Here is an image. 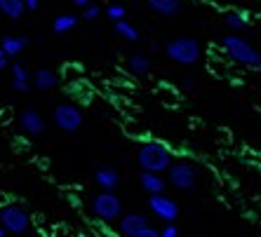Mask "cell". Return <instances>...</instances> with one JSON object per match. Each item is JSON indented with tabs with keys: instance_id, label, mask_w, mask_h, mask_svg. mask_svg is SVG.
<instances>
[{
	"instance_id": "cell-3",
	"label": "cell",
	"mask_w": 261,
	"mask_h": 237,
	"mask_svg": "<svg viewBox=\"0 0 261 237\" xmlns=\"http://www.w3.org/2000/svg\"><path fill=\"white\" fill-rule=\"evenodd\" d=\"M165 54L170 56L174 64H181V66H193L198 64L202 56V45L198 38H172L165 43Z\"/></svg>"
},
{
	"instance_id": "cell-6",
	"label": "cell",
	"mask_w": 261,
	"mask_h": 237,
	"mask_svg": "<svg viewBox=\"0 0 261 237\" xmlns=\"http://www.w3.org/2000/svg\"><path fill=\"white\" fill-rule=\"evenodd\" d=\"M92 212L99 221H118L122 216V200L118 197L116 193H99L94 200H92Z\"/></svg>"
},
{
	"instance_id": "cell-20",
	"label": "cell",
	"mask_w": 261,
	"mask_h": 237,
	"mask_svg": "<svg viewBox=\"0 0 261 237\" xmlns=\"http://www.w3.org/2000/svg\"><path fill=\"white\" fill-rule=\"evenodd\" d=\"M224 21H226V26H228L231 31H243V28H247V14L240 12V10H233V12H228Z\"/></svg>"
},
{
	"instance_id": "cell-29",
	"label": "cell",
	"mask_w": 261,
	"mask_h": 237,
	"mask_svg": "<svg viewBox=\"0 0 261 237\" xmlns=\"http://www.w3.org/2000/svg\"><path fill=\"white\" fill-rule=\"evenodd\" d=\"M7 68H10V61H7V59H0V73H3V71H7Z\"/></svg>"
},
{
	"instance_id": "cell-13",
	"label": "cell",
	"mask_w": 261,
	"mask_h": 237,
	"mask_svg": "<svg viewBox=\"0 0 261 237\" xmlns=\"http://www.w3.org/2000/svg\"><path fill=\"white\" fill-rule=\"evenodd\" d=\"M26 45H29V40L21 36H5L0 40V49H3V54H5L7 59H10V56H19L26 49Z\"/></svg>"
},
{
	"instance_id": "cell-17",
	"label": "cell",
	"mask_w": 261,
	"mask_h": 237,
	"mask_svg": "<svg viewBox=\"0 0 261 237\" xmlns=\"http://www.w3.org/2000/svg\"><path fill=\"white\" fill-rule=\"evenodd\" d=\"M10 71H12V90H17V92H29V80H31V75H29V71H26L21 64H12L10 66Z\"/></svg>"
},
{
	"instance_id": "cell-30",
	"label": "cell",
	"mask_w": 261,
	"mask_h": 237,
	"mask_svg": "<svg viewBox=\"0 0 261 237\" xmlns=\"http://www.w3.org/2000/svg\"><path fill=\"white\" fill-rule=\"evenodd\" d=\"M7 232H5V228H3V225H0V237H5Z\"/></svg>"
},
{
	"instance_id": "cell-26",
	"label": "cell",
	"mask_w": 261,
	"mask_h": 237,
	"mask_svg": "<svg viewBox=\"0 0 261 237\" xmlns=\"http://www.w3.org/2000/svg\"><path fill=\"white\" fill-rule=\"evenodd\" d=\"M134 237H158V230H155V228H146V230L137 232Z\"/></svg>"
},
{
	"instance_id": "cell-15",
	"label": "cell",
	"mask_w": 261,
	"mask_h": 237,
	"mask_svg": "<svg viewBox=\"0 0 261 237\" xmlns=\"http://www.w3.org/2000/svg\"><path fill=\"white\" fill-rule=\"evenodd\" d=\"M57 82H59V75L52 68H38L33 73V87L36 90H55Z\"/></svg>"
},
{
	"instance_id": "cell-11",
	"label": "cell",
	"mask_w": 261,
	"mask_h": 237,
	"mask_svg": "<svg viewBox=\"0 0 261 237\" xmlns=\"http://www.w3.org/2000/svg\"><path fill=\"white\" fill-rule=\"evenodd\" d=\"M94 181L99 183V188H101L103 193H113V190L118 188V183H120V174H118L113 167H101V169H97V174H94Z\"/></svg>"
},
{
	"instance_id": "cell-16",
	"label": "cell",
	"mask_w": 261,
	"mask_h": 237,
	"mask_svg": "<svg viewBox=\"0 0 261 237\" xmlns=\"http://www.w3.org/2000/svg\"><path fill=\"white\" fill-rule=\"evenodd\" d=\"M146 3L160 17H174L181 10V0H146Z\"/></svg>"
},
{
	"instance_id": "cell-31",
	"label": "cell",
	"mask_w": 261,
	"mask_h": 237,
	"mask_svg": "<svg viewBox=\"0 0 261 237\" xmlns=\"http://www.w3.org/2000/svg\"><path fill=\"white\" fill-rule=\"evenodd\" d=\"M0 59H7V56H5V54H3V49H0Z\"/></svg>"
},
{
	"instance_id": "cell-23",
	"label": "cell",
	"mask_w": 261,
	"mask_h": 237,
	"mask_svg": "<svg viewBox=\"0 0 261 237\" xmlns=\"http://www.w3.org/2000/svg\"><path fill=\"white\" fill-rule=\"evenodd\" d=\"M99 14H101V7H99L97 3L83 10V19H85V21H94V19H99Z\"/></svg>"
},
{
	"instance_id": "cell-28",
	"label": "cell",
	"mask_w": 261,
	"mask_h": 237,
	"mask_svg": "<svg viewBox=\"0 0 261 237\" xmlns=\"http://www.w3.org/2000/svg\"><path fill=\"white\" fill-rule=\"evenodd\" d=\"M181 87H184V90H193V87H195V80H191V78L181 80Z\"/></svg>"
},
{
	"instance_id": "cell-2",
	"label": "cell",
	"mask_w": 261,
	"mask_h": 237,
	"mask_svg": "<svg viewBox=\"0 0 261 237\" xmlns=\"http://www.w3.org/2000/svg\"><path fill=\"white\" fill-rule=\"evenodd\" d=\"M219 43L231 61L245 68H261V52H256L254 45H249L245 38L236 36V33H226V36H221Z\"/></svg>"
},
{
	"instance_id": "cell-9",
	"label": "cell",
	"mask_w": 261,
	"mask_h": 237,
	"mask_svg": "<svg viewBox=\"0 0 261 237\" xmlns=\"http://www.w3.org/2000/svg\"><path fill=\"white\" fill-rule=\"evenodd\" d=\"M146 228H151V221L144 214L132 212V214H122L120 219H118V232L122 237H134L137 232L146 230Z\"/></svg>"
},
{
	"instance_id": "cell-14",
	"label": "cell",
	"mask_w": 261,
	"mask_h": 237,
	"mask_svg": "<svg viewBox=\"0 0 261 237\" xmlns=\"http://www.w3.org/2000/svg\"><path fill=\"white\" fill-rule=\"evenodd\" d=\"M127 71L132 75H137V78H146L151 73V59L146 54H141V52H137V54L127 56Z\"/></svg>"
},
{
	"instance_id": "cell-5",
	"label": "cell",
	"mask_w": 261,
	"mask_h": 237,
	"mask_svg": "<svg viewBox=\"0 0 261 237\" xmlns=\"http://www.w3.org/2000/svg\"><path fill=\"white\" fill-rule=\"evenodd\" d=\"M0 225L5 228V232L24 235L31 228V216L21 204H5L0 209Z\"/></svg>"
},
{
	"instance_id": "cell-21",
	"label": "cell",
	"mask_w": 261,
	"mask_h": 237,
	"mask_svg": "<svg viewBox=\"0 0 261 237\" xmlns=\"http://www.w3.org/2000/svg\"><path fill=\"white\" fill-rule=\"evenodd\" d=\"M116 33L120 38H125V40H129V43H137V40H139V31L134 28L127 19H125V21H118V24H116Z\"/></svg>"
},
{
	"instance_id": "cell-7",
	"label": "cell",
	"mask_w": 261,
	"mask_h": 237,
	"mask_svg": "<svg viewBox=\"0 0 261 237\" xmlns=\"http://www.w3.org/2000/svg\"><path fill=\"white\" fill-rule=\"evenodd\" d=\"M52 120H55V125L61 129V132H78L80 127H83V110L78 108L75 104H59L55 108V113H52Z\"/></svg>"
},
{
	"instance_id": "cell-19",
	"label": "cell",
	"mask_w": 261,
	"mask_h": 237,
	"mask_svg": "<svg viewBox=\"0 0 261 237\" xmlns=\"http://www.w3.org/2000/svg\"><path fill=\"white\" fill-rule=\"evenodd\" d=\"M75 24H78V19L73 17V14H59V17L52 21V31L61 36V33H68V31L75 28Z\"/></svg>"
},
{
	"instance_id": "cell-1",
	"label": "cell",
	"mask_w": 261,
	"mask_h": 237,
	"mask_svg": "<svg viewBox=\"0 0 261 237\" xmlns=\"http://www.w3.org/2000/svg\"><path fill=\"white\" fill-rule=\"evenodd\" d=\"M137 162H139L141 171H151V174L163 176L172 164V153L160 141H144L137 151Z\"/></svg>"
},
{
	"instance_id": "cell-18",
	"label": "cell",
	"mask_w": 261,
	"mask_h": 237,
	"mask_svg": "<svg viewBox=\"0 0 261 237\" xmlns=\"http://www.w3.org/2000/svg\"><path fill=\"white\" fill-rule=\"evenodd\" d=\"M0 12L5 14V17H10V19L24 17V12H26L24 0H0Z\"/></svg>"
},
{
	"instance_id": "cell-10",
	"label": "cell",
	"mask_w": 261,
	"mask_h": 237,
	"mask_svg": "<svg viewBox=\"0 0 261 237\" xmlns=\"http://www.w3.org/2000/svg\"><path fill=\"white\" fill-rule=\"evenodd\" d=\"M19 127L24 129L29 136H43L45 134V117L36 108H26L19 115Z\"/></svg>"
},
{
	"instance_id": "cell-4",
	"label": "cell",
	"mask_w": 261,
	"mask_h": 237,
	"mask_svg": "<svg viewBox=\"0 0 261 237\" xmlns=\"http://www.w3.org/2000/svg\"><path fill=\"white\" fill-rule=\"evenodd\" d=\"M167 174V186H174L181 193H191L198 186V169L191 162H174L170 164Z\"/></svg>"
},
{
	"instance_id": "cell-27",
	"label": "cell",
	"mask_w": 261,
	"mask_h": 237,
	"mask_svg": "<svg viewBox=\"0 0 261 237\" xmlns=\"http://www.w3.org/2000/svg\"><path fill=\"white\" fill-rule=\"evenodd\" d=\"M75 3V7H80V10H85V7L94 5V0H73Z\"/></svg>"
},
{
	"instance_id": "cell-25",
	"label": "cell",
	"mask_w": 261,
	"mask_h": 237,
	"mask_svg": "<svg viewBox=\"0 0 261 237\" xmlns=\"http://www.w3.org/2000/svg\"><path fill=\"white\" fill-rule=\"evenodd\" d=\"M38 5H40V0H24V7H26V12H36Z\"/></svg>"
},
{
	"instance_id": "cell-22",
	"label": "cell",
	"mask_w": 261,
	"mask_h": 237,
	"mask_svg": "<svg viewBox=\"0 0 261 237\" xmlns=\"http://www.w3.org/2000/svg\"><path fill=\"white\" fill-rule=\"evenodd\" d=\"M103 14H106V17H109L113 24H118V21H125V17H127V10H125L122 5H116V3H113V5L106 7V12H103Z\"/></svg>"
},
{
	"instance_id": "cell-12",
	"label": "cell",
	"mask_w": 261,
	"mask_h": 237,
	"mask_svg": "<svg viewBox=\"0 0 261 237\" xmlns=\"http://www.w3.org/2000/svg\"><path fill=\"white\" fill-rule=\"evenodd\" d=\"M139 183L148 195H163L165 188H167V181L160 174H151V171H141Z\"/></svg>"
},
{
	"instance_id": "cell-8",
	"label": "cell",
	"mask_w": 261,
	"mask_h": 237,
	"mask_svg": "<svg viewBox=\"0 0 261 237\" xmlns=\"http://www.w3.org/2000/svg\"><path fill=\"white\" fill-rule=\"evenodd\" d=\"M148 209L155 214V219L165 221V225L179 219V212H181L179 204L172 200L170 195H165V193L163 195H151V197H148Z\"/></svg>"
},
{
	"instance_id": "cell-24",
	"label": "cell",
	"mask_w": 261,
	"mask_h": 237,
	"mask_svg": "<svg viewBox=\"0 0 261 237\" xmlns=\"http://www.w3.org/2000/svg\"><path fill=\"white\" fill-rule=\"evenodd\" d=\"M158 237H179V228L174 223H167L163 230H158Z\"/></svg>"
}]
</instances>
